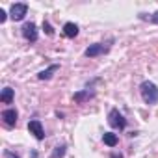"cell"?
Masks as SVG:
<instances>
[{
    "instance_id": "cell-1",
    "label": "cell",
    "mask_w": 158,
    "mask_h": 158,
    "mask_svg": "<svg viewBox=\"0 0 158 158\" xmlns=\"http://www.w3.org/2000/svg\"><path fill=\"white\" fill-rule=\"evenodd\" d=\"M139 93H141V99L145 104L149 106H154L158 104V86L151 80H143L139 84Z\"/></svg>"
},
{
    "instance_id": "cell-2",
    "label": "cell",
    "mask_w": 158,
    "mask_h": 158,
    "mask_svg": "<svg viewBox=\"0 0 158 158\" xmlns=\"http://www.w3.org/2000/svg\"><path fill=\"white\" fill-rule=\"evenodd\" d=\"M108 125H110L112 128L125 130V128H127V119H125V115H123L117 108H112L110 114H108Z\"/></svg>"
},
{
    "instance_id": "cell-3",
    "label": "cell",
    "mask_w": 158,
    "mask_h": 158,
    "mask_svg": "<svg viewBox=\"0 0 158 158\" xmlns=\"http://www.w3.org/2000/svg\"><path fill=\"white\" fill-rule=\"evenodd\" d=\"M26 13H28V4L26 2H15L10 8V17L13 21H23L26 17Z\"/></svg>"
},
{
    "instance_id": "cell-4",
    "label": "cell",
    "mask_w": 158,
    "mask_h": 158,
    "mask_svg": "<svg viewBox=\"0 0 158 158\" xmlns=\"http://www.w3.org/2000/svg\"><path fill=\"white\" fill-rule=\"evenodd\" d=\"M21 32H23V37L26 39V41H30V43H35L37 41V37H39V32H37V26H35V23H24V26L21 28Z\"/></svg>"
},
{
    "instance_id": "cell-5",
    "label": "cell",
    "mask_w": 158,
    "mask_h": 158,
    "mask_svg": "<svg viewBox=\"0 0 158 158\" xmlns=\"http://www.w3.org/2000/svg\"><path fill=\"white\" fill-rule=\"evenodd\" d=\"M110 50V45H104V43H93V45H89L88 48H86V56L88 58H97V56H102V54H106Z\"/></svg>"
},
{
    "instance_id": "cell-6",
    "label": "cell",
    "mask_w": 158,
    "mask_h": 158,
    "mask_svg": "<svg viewBox=\"0 0 158 158\" xmlns=\"http://www.w3.org/2000/svg\"><path fill=\"white\" fill-rule=\"evenodd\" d=\"M28 130H30V134H34V138L35 139H45V128H43V123L39 121V119H30L28 121Z\"/></svg>"
},
{
    "instance_id": "cell-7",
    "label": "cell",
    "mask_w": 158,
    "mask_h": 158,
    "mask_svg": "<svg viewBox=\"0 0 158 158\" xmlns=\"http://www.w3.org/2000/svg\"><path fill=\"white\" fill-rule=\"evenodd\" d=\"M17 117H19V114H17V110H15V108H8V110H4V112H2L4 125H6V127H10V128L17 125Z\"/></svg>"
},
{
    "instance_id": "cell-8",
    "label": "cell",
    "mask_w": 158,
    "mask_h": 158,
    "mask_svg": "<svg viewBox=\"0 0 158 158\" xmlns=\"http://www.w3.org/2000/svg\"><path fill=\"white\" fill-rule=\"evenodd\" d=\"M93 97H95V91L84 89V91H76V93L73 95V101L78 102V104H84L86 101H89V99H93Z\"/></svg>"
},
{
    "instance_id": "cell-9",
    "label": "cell",
    "mask_w": 158,
    "mask_h": 158,
    "mask_svg": "<svg viewBox=\"0 0 158 158\" xmlns=\"http://www.w3.org/2000/svg\"><path fill=\"white\" fill-rule=\"evenodd\" d=\"M58 69H60V63H52V65H48L47 69H43V71L37 74V78H39V80H50Z\"/></svg>"
},
{
    "instance_id": "cell-10",
    "label": "cell",
    "mask_w": 158,
    "mask_h": 158,
    "mask_svg": "<svg viewBox=\"0 0 158 158\" xmlns=\"http://www.w3.org/2000/svg\"><path fill=\"white\" fill-rule=\"evenodd\" d=\"M78 24H74V23H65L63 24V35L65 37H69V39H74L76 35H78Z\"/></svg>"
},
{
    "instance_id": "cell-11",
    "label": "cell",
    "mask_w": 158,
    "mask_h": 158,
    "mask_svg": "<svg viewBox=\"0 0 158 158\" xmlns=\"http://www.w3.org/2000/svg\"><path fill=\"white\" fill-rule=\"evenodd\" d=\"M15 99V89L11 88H4L2 93H0V102H4V104H11Z\"/></svg>"
},
{
    "instance_id": "cell-12",
    "label": "cell",
    "mask_w": 158,
    "mask_h": 158,
    "mask_svg": "<svg viewBox=\"0 0 158 158\" xmlns=\"http://www.w3.org/2000/svg\"><path fill=\"white\" fill-rule=\"evenodd\" d=\"M102 141H104V145H108V147H115V145L119 143V138H117V134H114V132H104V134H102Z\"/></svg>"
},
{
    "instance_id": "cell-13",
    "label": "cell",
    "mask_w": 158,
    "mask_h": 158,
    "mask_svg": "<svg viewBox=\"0 0 158 158\" xmlns=\"http://www.w3.org/2000/svg\"><path fill=\"white\" fill-rule=\"evenodd\" d=\"M65 143H61V145H56L54 147V151H52V154H50V158H63L65 156Z\"/></svg>"
},
{
    "instance_id": "cell-14",
    "label": "cell",
    "mask_w": 158,
    "mask_h": 158,
    "mask_svg": "<svg viewBox=\"0 0 158 158\" xmlns=\"http://www.w3.org/2000/svg\"><path fill=\"white\" fill-rule=\"evenodd\" d=\"M139 19H141V21H149V23H152V24H158V11H154L152 15L139 13Z\"/></svg>"
},
{
    "instance_id": "cell-15",
    "label": "cell",
    "mask_w": 158,
    "mask_h": 158,
    "mask_svg": "<svg viewBox=\"0 0 158 158\" xmlns=\"http://www.w3.org/2000/svg\"><path fill=\"white\" fill-rule=\"evenodd\" d=\"M43 30H45V34H47V35H50V37L54 35V28L50 26V23H48V21H43Z\"/></svg>"
},
{
    "instance_id": "cell-16",
    "label": "cell",
    "mask_w": 158,
    "mask_h": 158,
    "mask_svg": "<svg viewBox=\"0 0 158 158\" xmlns=\"http://www.w3.org/2000/svg\"><path fill=\"white\" fill-rule=\"evenodd\" d=\"M4 158H21L17 152H13V151H10V149H6L4 151Z\"/></svg>"
},
{
    "instance_id": "cell-17",
    "label": "cell",
    "mask_w": 158,
    "mask_h": 158,
    "mask_svg": "<svg viewBox=\"0 0 158 158\" xmlns=\"http://www.w3.org/2000/svg\"><path fill=\"white\" fill-rule=\"evenodd\" d=\"M6 19H8V13H6L4 10H0V24H4V23H6Z\"/></svg>"
},
{
    "instance_id": "cell-18",
    "label": "cell",
    "mask_w": 158,
    "mask_h": 158,
    "mask_svg": "<svg viewBox=\"0 0 158 158\" xmlns=\"http://www.w3.org/2000/svg\"><path fill=\"white\" fill-rule=\"evenodd\" d=\"M112 158H123V154L121 152H112Z\"/></svg>"
}]
</instances>
